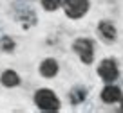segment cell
<instances>
[{"label":"cell","mask_w":123,"mask_h":113,"mask_svg":"<svg viewBox=\"0 0 123 113\" xmlns=\"http://www.w3.org/2000/svg\"><path fill=\"white\" fill-rule=\"evenodd\" d=\"M74 52L80 56V59L83 61L85 65H91L92 59H94V50H92V41L91 40H87V38H80V40H76L73 45Z\"/></svg>","instance_id":"obj_2"},{"label":"cell","mask_w":123,"mask_h":113,"mask_svg":"<svg viewBox=\"0 0 123 113\" xmlns=\"http://www.w3.org/2000/svg\"><path fill=\"white\" fill-rule=\"evenodd\" d=\"M58 72V63L54 59H45L42 65H40V74L43 75V77H54Z\"/></svg>","instance_id":"obj_6"},{"label":"cell","mask_w":123,"mask_h":113,"mask_svg":"<svg viewBox=\"0 0 123 113\" xmlns=\"http://www.w3.org/2000/svg\"><path fill=\"white\" fill-rule=\"evenodd\" d=\"M62 0H42V5L45 11H56L58 7H60Z\"/></svg>","instance_id":"obj_10"},{"label":"cell","mask_w":123,"mask_h":113,"mask_svg":"<svg viewBox=\"0 0 123 113\" xmlns=\"http://www.w3.org/2000/svg\"><path fill=\"white\" fill-rule=\"evenodd\" d=\"M4 50H13V47H15V43H13V40H9V38H4Z\"/></svg>","instance_id":"obj_11"},{"label":"cell","mask_w":123,"mask_h":113,"mask_svg":"<svg viewBox=\"0 0 123 113\" xmlns=\"http://www.w3.org/2000/svg\"><path fill=\"white\" fill-rule=\"evenodd\" d=\"M101 99L107 104H112V102L121 101V90L118 86H105L103 92H101Z\"/></svg>","instance_id":"obj_5"},{"label":"cell","mask_w":123,"mask_h":113,"mask_svg":"<svg viewBox=\"0 0 123 113\" xmlns=\"http://www.w3.org/2000/svg\"><path fill=\"white\" fill-rule=\"evenodd\" d=\"M85 95L87 93H85L83 88H74V90L69 93V101L73 102V104H80V102L85 99Z\"/></svg>","instance_id":"obj_9"},{"label":"cell","mask_w":123,"mask_h":113,"mask_svg":"<svg viewBox=\"0 0 123 113\" xmlns=\"http://www.w3.org/2000/svg\"><path fill=\"white\" fill-rule=\"evenodd\" d=\"M98 74H100V77L105 81V83H112V81L118 79V67H116L114 59H103L100 63V67H98Z\"/></svg>","instance_id":"obj_4"},{"label":"cell","mask_w":123,"mask_h":113,"mask_svg":"<svg viewBox=\"0 0 123 113\" xmlns=\"http://www.w3.org/2000/svg\"><path fill=\"white\" fill-rule=\"evenodd\" d=\"M63 9L69 18H81L89 9V0H65L63 2Z\"/></svg>","instance_id":"obj_3"},{"label":"cell","mask_w":123,"mask_h":113,"mask_svg":"<svg viewBox=\"0 0 123 113\" xmlns=\"http://www.w3.org/2000/svg\"><path fill=\"white\" fill-rule=\"evenodd\" d=\"M0 81H2V84L4 86H16V84L20 83V77H18V74L16 72H13V70H6L4 74H2V77H0Z\"/></svg>","instance_id":"obj_7"},{"label":"cell","mask_w":123,"mask_h":113,"mask_svg":"<svg viewBox=\"0 0 123 113\" xmlns=\"http://www.w3.org/2000/svg\"><path fill=\"white\" fill-rule=\"evenodd\" d=\"M100 34L107 40V41H112L116 38V29L111 22H101L100 23Z\"/></svg>","instance_id":"obj_8"},{"label":"cell","mask_w":123,"mask_h":113,"mask_svg":"<svg viewBox=\"0 0 123 113\" xmlns=\"http://www.w3.org/2000/svg\"><path fill=\"white\" fill-rule=\"evenodd\" d=\"M121 111H123V99H121Z\"/></svg>","instance_id":"obj_12"},{"label":"cell","mask_w":123,"mask_h":113,"mask_svg":"<svg viewBox=\"0 0 123 113\" xmlns=\"http://www.w3.org/2000/svg\"><path fill=\"white\" fill-rule=\"evenodd\" d=\"M35 102L43 111H58L60 109V99L54 95V92L47 90V88H42L35 93Z\"/></svg>","instance_id":"obj_1"}]
</instances>
